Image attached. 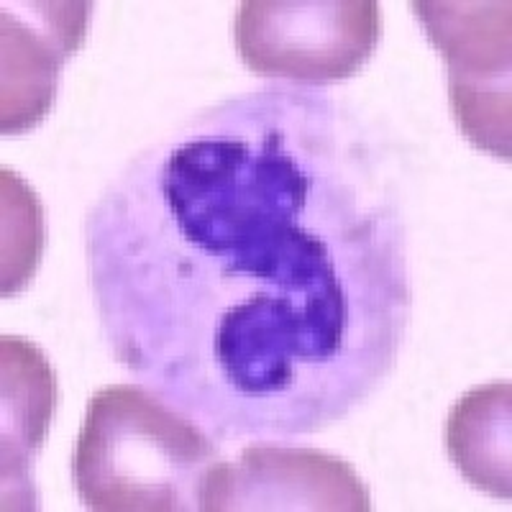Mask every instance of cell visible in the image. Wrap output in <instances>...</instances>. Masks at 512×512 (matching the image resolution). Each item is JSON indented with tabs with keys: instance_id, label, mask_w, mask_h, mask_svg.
Here are the masks:
<instances>
[{
	"instance_id": "6da1fadb",
	"label": "cell",
	"mask_w": 512,
	"mask_h": 512,
	"mask_svg": "<svg viewBox=\"0 0 512 512\" xmlns=\"http://www.w3.org/2000/svg\"><path fill=\"white\" fill-rule=\"evenodd\" d=\"M85 233L118 361L210 433H315L395 367L400 200L328 95L277 85L198 113L128 162Z\"/></svg>"
},
{
	"instance_id": "7a4b0ae2",
	"label": "cell",
	"mask_w": 512,
	"mask_h": 512,
	"mask_svg": "<svg viewBox=\"0 0 512 512\" xmlns=\"http://www.w3.org/2000/svg\"><path fill=\"white\" fill-rule=\"evenodd\" d=\"M216 464V443L190 415L139 384H108L88 402L72 474L88 510L190 512Z\"/></svg>"
},
{
	"instance_id": "3957f363",
	"label": "cell",
	"mask_w": 512,
	"mask_h": 512,
	"mask_svg": "<svg viewBox=\"0 0 512 512\" xmlns=\"http://www.w3.org/2000/svg\"><path fill=\"white\" fill-rule=\"evenodd\" d=\"M374 0H246L236 16L244 64L262 77L328 85L349 80L382 36Z\"/></svg>"
},
{
	"instance_id": "277c9868",
	"label": "cell",
	"mask_w": 512,
	"mask_h": 512,
	"mask_svg": "<svg viewBox=\"0 0 512 512\" xmlns=\"http://www.w3.org/2000/svg\"><path fill=\"white\" fill-rule=\"evenodd\" d=\"M448 62L451 108L479 149L510 159V3H413Z\"/></svg>"
},
{
	"instance_id": "5b68a950",
	"label": "cell",
	"mask_w": 512,
	"mask_h": 512,
	"mask_svg": "<svg viewBox=\"0 0 512 512\" xmlns=\"http://www.w3.org/2000/svg\"><path fill=\"white\" fill-rule=\"evenodd\" d=\"M372 507L354 466L315 448L246 446L236 464L218 461L200 495L203 512L351 510Z\"/></svg>"
},
{
	"instance_id": "8992f818",
	"label": "cell",
	"mask_w": 512,
	"mask_h": 512,
	"mask_svg": "<svg viewBox=\"0 0 512 512\" xmlns=\"http://www.w3.org/2000/svg\"><path fill=\"white\" fill-rule=\"evenodd\" d=\"M88 3H59L52 29H21L11 18L3 34V134H18L47 116L59 67L85 36Z\"/></svg>"
},
{
	"instance_id": "52a82bcc",
	"label": "cell",
	"mask_w": 512,
	"mask_h": 512,
	"mask_svg": "<svg viewBox=\"0 0 512 512\" xmlns=\"http://www.w3.org/2000/svg\"><path fill=\"white\" fill-rule=\"evenodd\" d=\"M510 382L484 384L456 402L446 423V448L474 487L510 500Z\"/></svg>"
},
{
	"instance_id": "ba28073f",
	"label": "cell",
	"mask_w": 512,
	"mask_h": 512,
	"mask_svg": "<svg viewBox=\"0 0 512 512\" xmlns=\"http://www.w3.org/2000/svg\"><path fill=\"white\" fill-rule=\"evenodd\" d=\"M3 418L11 420L16 438L11 454L3 456V472L11 466V479L26 477L29 461L44 441L54 415V372L36 346L21 338H3Z\"/></svg>"
}]
</instances>
